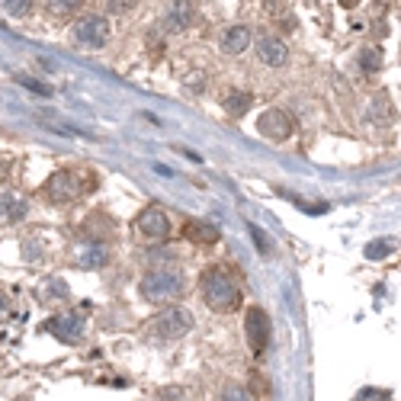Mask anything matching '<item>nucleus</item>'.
<instances>
[{"label": "nucleus", "instance_id": "nucleus-1", "mask_svg": "<svg viewBox=\"0 0 401 401\" xmlns=\"http://www.w3.org/2000/svg\"><path fill=\"white\" fill-rule=\"evenodd\" d=\"M199 292H203L205 305L212 311H235L241 305V289L238 283L228 276L219 266H209V270L199 276Z\"/></svg>", "mask_w": 401, "mask_h": 401}, {"label": "nucleus", "instance_id": "nucleus-2", "mask_svg": "<svg viewBox=\"0 0 401 401\" xmlns=\"http://www.w3.org/2000/svg\"><path fill=\"white\" fill-rule=\"evenodd\" d=\"M138 289H142L144 302L167 305V302H177L183 295V276H180V270H174V266H158V270L144 273Z\"/></svg>", "mask_w": 401, "mask_h": 401}, {"label": "nucleus", "instance_id": "nucleus-3", "mask_svg": "<svg viewBox=\"0 0 401 401\" xmlns=\"http://www.w3.org/2000/svg\"><path fill=\"white\" fill-rule=\"evenodd\" d=\"M109 36H113V29H109V20L107 16H81L74 26H71V42H74L77 48H87V52H97V48H103L109 42Z\"/></svg>", "mask_w": 401, "mask_h": 401}, {"label": "nucleus", "instance_id": "nucleus-4", "mask_svg": "<svg viewBox=\"0 0 401 401\" xmlns=\"http://www.w3.org/2000/svg\"><path fill=\"white\" fill-rule=\"evenodd\" d=\"M87 311H90V305H81L77 311H61V315L46 321V331L61 344H77L87 331V318H83Z\"/></svg>", "mask_w": 401, "mask_h": 401}, {"label": "nucleus", "instance_id": "nucleus-5", "mask_svg": "<svg viewBox=\"0 0 401 401\" xmlns=\"http://www.w3.org/2000/svg\"><path fill=\"white\" fill-rule=\"evenodd\" d=\"M244 334H247V344H250V353L260 356L270 344V318H266L264 308H247L244 315Z\"/></svg>", "mask_w": 401, "mask_h": 401}, {"label": "nucleus", "instance_id": "nucleus-6", "mask_svg": "<svg viewBox=\"0 0 401 401\" xmlns=\"http://www.w3.org/2000/svg\"><path fill=\"white\" fill-rule=\"evenodd\" d=\"M193 327V311L189 308H164L158 315V334L161 337H167V341H177V337H183V334Z\"/></svg>", "mask_w": 401, "mask_h": 401}, {"label": "nucleus", "instance_id": "nucleus-7", "mask_svg": "<svg viewBox=\"0 0 401 401\" xmlns=\"http://www.w3.org/2000/svg\"><path fill=\"white\" fill-rule=\"evenodd\" d=\"M83 193V183L77 180L71 170H58V174H52V180L46 183V196L52 199V203H71V199H77Z\"/></svg>", "mask_w": 401, "mask_h": 401}, {"label": "nucleus", "instance_id": "nucleus-8", "mask_svg": "<svg viewBox=\"0 0 401 401\" xmlns=\"http://www.w3.org/2000/svg\"><path fill=\"white\" fill-rule=\"evenodd\" d=\"M257 129H260V135H266L270 142L280 144V142H286V138L292 135L295 122L289 119V113H283V109H266V113L260 116Z\"/></svg>", "mask_w": 401, "mask_h": 401}, {"label": "nucleus", "instance_id": "nucleus-9", "mask_svg": "<svg viewBox=\"0 0 401 401\" xmlns=\"http://www.w3.org/2000/svg\"><path fill=\"white\" fill-rule=\"evenodd\" d=\"M138 231H142L144 238H151V241H164L167 235H170V219H167V212L161 209V205H148L142 215H138Z\"/></svg>", "mask_w": 401, "mask_h": 401}, {"label": "nucleus", "instance_id": "nucleus-10", "mask_svg": "<svg viewBox=\"0 0 401 401\" xmlns=\"http://www.w3.org/2000/svg\"><path fill=\"white\" fill-rule=\"evenodd\" d=\"M74 264L81 266V270H103V266L109 264V247L100 241H77Z\"/></svg>", "mask_w": 401, "mask_h": 401}, {"label": "nucleus", "instance_id": "nucleus-11", "mask_svg": "<svg viewBox=\"0 0 401 401\" xmlns=\"http://www.w3.org/2000/svg\"><path fill=\"white\" fill-rule=\"evenodd\" d=\"M257 58L266 68H283L289 61V46L280 36H260L257 39Z\"/></svg>", "mask_w": 401, "mask_h": 401}, {"label": "nucleus", "instance_id": "nucleus-12", "mask_svg": "<svg viewBox=\"0 0 401 401\" xmlns=\"http://www.w3.org/2000/svg\"><path fill=\"white\" fill-rule=\"evenodd\" d=\"M250 42H254V32H250L247 26H228V29L222 32V39H219L222 52H228V55H241V52H247Z\"/></svg>", "mask_w": 401, "mask_h": 401}, {"label": "nucleus", "instance_id": "nucleus-13", "mask_svg": "<svg viewBox=\"0 0 401 401\" xmlns=\"http://www.w3.org/2000/svg\"><path fill=\"white\" fill-rule=\"evenodd\" d=\"M26 215H29V203L20 193H13V189L0 193V219L13 225V222H23Z\"/></svg>", "mask_w": 401, "mask_h": 401}, {"label": "nucleus", "instance_id": "nucleus-14", "mask_svg": "<svg viewBox=\"0 0 401 401\" xmlns=\"http://www.w3.org/2000/svg\"><path fill=\"white\" fill-rule=\"evenodd\" d=\"M189 23H193V4H189V0L174 4V7H170V13H167V29L183 32V29H189Z\"/></svg>", "mask_w": 401, "mask_h": 401}, {"label": "nucleus", "instance_id": "nucleus-15", "mask_svg": "<svg viewBox=\"0 0 401 401\" xmlns=\"http://www.w3.org/2000/svg\"><path fill=\"white\" fill-rule=\"evenodd\" d=\"M369 119L379 122V125H392L395 122V103L386 97V93H379V97L369 103Z\"/></svg>", "mask_w": 401, "mask_h": 401}, {"label": "nucleus", "instance_id": "nucleus-16", "mask_svg": "<svg viewBox=\"0 0 401 401\" xmlns=\"http://www.w3.org/2000/svg\"><path fill=\"white\" fill-rule=\"evenodd\" d=\"M183 235H186L189 241H196V244H215L219 241V228L205 225V222H186Z\"/></svg>", "mask_w": 401, "mask_h": 401}, {"label": "nucleus", "instance_id": "nucleus-17", "mask_svg": "<svg viewBox=\"0 0 401 401\" xmlns=\"http://www.w3.org/2000/svg\"><path fill=\"white\" fill-rule=\"evenodd\" d=\"M250 103H254V97H250L247 90H231L225 97V113L231 116H244L250 109Z\"/></svg>", "mask_w": 401, "mask_h": 401}, {"label": "nucleus", "instance_id": "nucleus-18", "mask_svg": "<svg viewBox=\"0 0 401 401\" xmlns=\"http://www.w3.org/2000/svg\"><path fill=\"white\" fill-rule=\"evenodd\" d=\"M32 10V0H0V13L4 16H26Z\"/></svg>", "mask_w": 401, "mask_h": 401}, {"label": "nucleus", "instance_id": "nucleus-19", "mask_svg": "<svg viewBox=\"0 0 401 401\" xmlns=\"http://www.w3.org/2000/svg\"><path fill=\"white\" fill-rule=\"evenodd\" d=\"M395 250V241H388V238H379V241H372V244H366V257L369 260H382V257H388Z\"/></svg>", "mask_w": 401, "mask_h": 401}, {"label": "nucleus", "instance_id": "nucleus-20", "mask_svg": "<svg viewBox=\"0 0 401 401\" xmlns=\"http://www.w3.org/2000/svg\"><path fill=\"white\" fill-rule=\"evenodd\" d=\"M58 299H61V302L68 299V286H64L61 280H52V283L46 286V295H42V302H58Z\"/></svg>", "mask_w": 401, "mask_h": 401}, {"label": "nucleus", "instance_id": "nucleus-21", "mask_svg": "<svg viewBox=\"0 0 401 401\" xmlns=\"http://www.w3.org/2000/svg\"><path fill=\"white\" fill-rule=\"evenodd\" d=\"M360 64H363V71H379L382 52H379V48H363V52H360Z\"/></svg>", "mask_w": 401, "mask_h": 401}, {"label": "nucleus", "instance_id": "nucleus-22", "mask_svg": "<svg viewBox=\"0 0 401 401\" xmlns=\"http://www.w3.org/2000/svg\"><path fill=\"white\" fill-rule=\"evenodd\" d=\"M103 4V10H109V13H129L132 7H135V0H100Z\"/></svg>", "mask_w": 401, "mask_h": 401}, {"label": "nucleus", "instance_id": "nucleus-23", "mask_svg": "<svg viewBox=\"0 0 401 401\" xmlns=\"http://www.w3.org/2000/svg\"><path fill=\"white\" fill-rule=\"evenodd\" d=\"M266 10H270L273 20H283L286 26H292V20H286V0H266Z\"/></svg>", "mask_w": 401, "mask_h": 401}, {"label": "nucleus", "instance_id": "nucleus-24", "mask_svg": "<svg viewBox=\"0 0 401 401\" xmlns=\"http://www.w3.org/2000/svg\"><path fill=\"white\" fill-rule=\"evenodd\" d=\"M81 7V0H48V10L52 13H71V10Z\"/></svg>", "mask_w": 401, "mask_h": 401}, {"label": "nucleus", "instance_id": "nucleus-25", "mask_svg": "<svg viewBox=\"0 0 401 401\" xmlns=\"http://www.w3.org/2000/svg\"><path fill=\"white\" fill-rule=\"evenodd\" d=\"M250 235H254V241H257V250H260V254H266V250H270V238H266L257 225L250 228Z\"/></svg>", "mask_w": 401, "mask_h": 401}, {"label": "nucleus", "instance_id": "nucleus-26", "mask_svg": "<svg viewBox=\"0 0 401 401\" xmlns=\"http://www.w3.org/2000/svg\"><path fill=\"white\" fill-rule=\"evenodd\" d=\"M23 257L29 260V264H32V260H39V257H42V250H39V247H32V238H26V241H23Z\"/></svg>", "mask_w": 401, "mask_h": 401}, {"label": "nucleus", "instance_id": "nucleus-27", "mask_svg": "<svg viewBox=\"0 0 401 401\" xmlns=\"http://www.w3.org/2000/svg\"><path fill=\"white\" fill-rule=\"evenodd\" d=\"M356 398H392V395L382 392V388H363V392L356 395Z\"/></svg>", "mask_w": 401, "mask_h": 401}, {"label": "nucleus", "instance_id": "nucleus-28", "mask_svg": "<svg viewBox=\"0 0 401 401\" xmlns=\"http://www.w3.org/2000/svg\"><path fill=\"white\" fill-rule=\"evenodd\" d=\"M183 395H186V392H183V388H161V392H158V398L174 401V398H183Z\"/></svg>", "mask_w": 401, "mask_h": 401}, {"label": "nucleus", "instance_id": "nucleus-29", "mask_svg": "<svg viewBox=\"0 0 401 401\" xmlns=\"http://www.w3.org/2000/svg\"><path fill=\"white\" fill-rule=\"evenodd\" d=\"M0 321H10V299L0 292Z\"/></svg>", "mask_w": 401, "mask_h": 401}, {"label": "nucleus", "instance_id": "nucleus-30", "mask_svg": "<svg viewBox=\"0 0 401 401\" xmlns=\"http://www.w3.org/2000/svg\"><path fill=\"white\" fill-rule=\"evenodd\" d=\"M222 398L231 401V398H250V395L244 392V388H225V395H222Z\"/></svg>", "mask_w": 401, "mask_h": 401}, {"label": "nucleus", "instance_id": "nucleus-31", "mask_svg": "<svg viewBox=\"0 0 401 401\" xmlns=\"http://www.w3.org/2000/svg\"><path fill=\"white\" fill-rule=\"evenodd\" d=\"M344 7H356V4H360V0H341Z\"/></svg>", "mask_w": 401, "mask_h": 401}]
</instances>
